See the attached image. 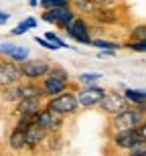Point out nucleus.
Instances as JSON below:
<instances>
[{"instance_id": "obj_1", "label": "nucleus", "mask_w": 146, "mask_h": 156, "mask_svg": "<svg viewBox=\"0 0 146 156\" xmlns=\"http://www.w3.org/2000/svg\"><path fill=\"white\" fill-rule=\"evenodd\" d=\"M67 87H69V73L63 69V67H51L47 71V75L43 77V95H47V98H55L59 93L67 91Z\"/></svg>"}, {"instance_id": "obj_2", "label": "nucleus", "mask_w": 146, "mask_h": 156, "mask_svg": "<svg viewBox=\"0 0 146 156\" xmlns=\"http://www.w3.org/2000/svg\"><path fill=\"white\" fill-rule=\"evenodd\" d=\"M47 110L55 112L57 116H73V114H77L79 112V104H77V98L73 91H63L59 93V95H55V98H49L47 105H45Z\"/></svg>"}, {"instance_id": "obj_3", "label": "nucleus", "mask_w": 146, "mask_h": 156, "mask_svg": "<svg viewBox=\"0 0 146 156\" xmlns=\"http://www.w3.org/2000/svg\"><path fill=\"white\" fill-rule=\"evenodd\" d=\"M140 124H144V112L138 110V108H126L120 114L112 116V128L116 132H122V130H134Z\"/></svg>"}, {"instance_id": "obj_4", "label": "nucleus", "mask_w": 146, "mask_h": 156, "mask_svg": "<svg viewBox=\"0 0 146 156\" xmlns=\"http://www.w3.org/2000/svg\"><path fill=\"white\" fill-rule=\"evenodd\" d=\"M105 95V89L104 87L95 85V83H91V85H83L79 91L75 93L77 98V104H79V110H89V108H95V105H99V101L104 99Z\"/></svg>"}, {"instance_id": "obj_5", "label": "nucleus", "mask_w": 146, "mask_h": 156, "mask_svg": "<svg viewBox=\"0 0 146 156\" xmlns=\"http://www.w3.org/2000/svg\"><path fill=\"white\" fill-rule=\"evenodd\" d=\"M18 69H20V77H24L27 81H37L47 75L51 65L45 59H27V61H23L18 65Z\"/></svg>"}, {"instance_id": "obj_6", "label": "nucleus", "mask_w": 146, "mask_h": 156, "mask_svg": "<svg viewBox=\"0 0 146 156\" xmlns=\"http://www.w3.org/2000/svg\"><path fill=\"white\" fill-rule=\"evenodd\" d=\"M43 20L45 23H51L59 29H67L71 24V20L75 18V10L71 6H61V8H51V10L43 12Z\"/></svg>"}, {"instance_id": "obj_7", "label": "nucleus", "mask_w": 146, "mask_h": 156, "mask_svg": "<svg viewBox=\"0 0 146 156\" xmlns=\"http://www.w3.org/2000/svg\"><path fill=\"white\" fill-rule=\"evenodd\" d=\"M65 30H67V35L75 41V43H81V45H89L91 43V33H89V24H87L85 18L75 16Z\"/></svg>"}, {"instance_id": "obj_8", "label": "nucleus", "mask_w": 146, "mask_h": 156, "mask_svg": "<svg viewBox=\"0 0 146 156\" xmlns=\"http://www.w3.org/2000/svg\"><path fill=\"white\" fill-rule=\"evenodd\" d=\"M33 122H35L37 126L41 128L43 132H55V130H59V128L63 126V118L57 116L55 112L47 110V108H43L39 114H37L35 118H33Z\"/></svg>"}, {"instance_id": "obj_9", "label": "nucleus", "mask_w": 146, "mask_h": 156, "mask_svg": "<svg viewBox=\"0 0 146 156\" xmlns=\"http://www.w3.org/2000/svg\"><path fill=\"white\" fill-rule=\"evenodd\" d=\"M99 108H101L108 116H116V114H120L122 110H126L128 104H126V99H124V95L120 91H105L104 99L99 101Z\"/></svg>"}, {"instance_id": "obj_10", "label": "nucleus", "mask_w": 146, "mask_h": 156, "mask_svg": "<svg viewBox=\"0 0 146 156\" xmlns=\"http://www.w3.org/2000/svg\"><path fill=\"white\" fill-rule=\"evenodd\" d=\"M114 146L120 148V150H130V148H134L136 144H140V142H146V138H142L140 134L134 130H122V132H116L114 134V138H112Z\"/></svg>"}, {"instance_id": "obj_11", "label": "nucleus", "mask_w": 146, "mask_h": 156, "mask_svg": "<svg viewBox=\"0 0 146 156\" xmlns=\"http://www.w3.org/2000/svg\"><path fill=\"white\" fill-rule=\"evenodd\" d=\"M20 79V69L12 61H0V87H10L18 83Z\"/></svg>"}, {"instance_id": "obj_12", "label": "nucleus", "mask_w": 146, "mask_h": 156, "mask_svg": "<svg viewBox=\"0 0 146 156\" xmlns=\"http://www.w3.org/2000/svg\"><path fill=\"white\" fill-rule=\"evenodd\" d=\"M23 134H24V148H37L39 144H43V140L47 138V132H43L35 122L29 128H24Z\"/></svg>"}, {"instance_id": "obj_13", "label": "nucleus", "mask_w": 146, "mask_h": 156, "mask_svg": "<svg viewBox=\"0 0 146 156\" xmlns=\"http://www.w3.org/2000/svg\"><path fill=\"white\" fill-rule=\"evenodd\" d=\"M41 110H43L41 99L27 98V99H18V101H16V112H18V116H29V118H35Z\"/></svg>"}, {"instance_id": "obj_14", "label": "nucleus", "mask_w": 146, "mask_h": 156, "mask_svg": "<svg viewBox=\"0 0 146 156\" xmlns=\"http://www.w3.org/2000/svg\"><path fill=\"white\" fill-rule=\"evenodd\" d=\"M124 99H126V104L132 105V108H138V110L144 112L146 108V93L144 89H124Z\"/></svg>"}, {"instance_id": "obj_15", "label": "nucleus", "mask_w": 146, "mask_h": 156, "mask_svg": "<svg viewBox=\"0 0 146 156\" xmlns=\"http://www.w3.org/2000/svg\"><path fill=\"white\" fill-rule=\"evenodd\" d=\"M18 93H20V99H27V98L41 99L43 98L41 85L35 83V81H27V83H23V85H18Z\"/></svg>"}, {"instance_id": "obj_16", "label": "nucleus", "mask_w": 146, "mask_h": 156, "mask_svg": "<svg viewBox=\"0 0 146 156\" xmlns=\"http://www.w3.org/2000/svg\"><path fill=\"white\" fill-rule=\"evenodd\" d=\"M91 14L95 16V20H98V23H104V24L116 23V18H118L116 10H114V8H110V6H104V8H95Z\"/></svg>"}, {"instance_id": "obj_17", "label": "nucleus", "mask_w": 146, "mask_h": 156, "mask_svg": "<svg viewBox=\"0 0 146 156\" xmlns=\"http://www.w3.org/2000/svg\"><path fill=\"white\" fill-rule=\"evenodd\" d=\"M37 27V18H33V16H29V18H24L23 23H18L14 29L10 30V35L12 37H18V35H24V33H29L30 29H35Z\"/></svg>"}, {"instance_id": "obj_18", "label": "nucleus", "mask_w": 146, "mask_h": 156, "mask_svg": "<svg viewBox=\"0 0 146 156\" xmlns=\"http://www.w3.org/2000/svg\"><path fill=\"white\" fill-rule=\"evenodd\" d=\"M8 146H10L12 150H23L24 148V134H23V130H18V128H14L12 130V134H10V138H8Z\"/></svg>"}, {"instance_id": "obj_19", "label": "nucleus", "mask_w": 146, "mask_h": 156, "mask_svg": "<svg viewBox=\"0 0 146 156\" xmlns=\"http://www.w3.org/2000/svg\"><path fill=\"white\" fill-rule=\"evenodd\" d=\"M30 55V51L27 49V47H16L14 45V49L10 51V55H8V59H10L12 63H23V61H27Z\"/></svg>"}, {"instance_id": "obj_20", "label": "nucleus", "mask_w": 146, "mask_h": 156, "mask_svg": "<svg viewBox=\"0 0 146 156\" xmlns=\"http://www.w3.org/2000/svg\"><path fill=\"white\" fill-rule=\"evenodd\" d=\"M91 47H98L99 51H116L118 43H114V41H108V39H91V43H89Z\"/></svg>"}, {"instance_id": "obj_21", "label": "nucleus", "mask_w": 146, "mask_h": 156, "mask_svg": "<svg viewBox=\"0 0 146 156\" xmlns=\"http://www.w3.org/2000/svg\"><path fill=\"white\" fill-rule=\"evenodd\" d=\"M71 8L73 10H81V12H94L95 10L91 0H71Z\"/></svg>"}, {"instance_id": "obj_22", "label": "nucleus", "mask_w": 146, "mask_h": 156, "mask_svg": "<svg viewBox=\"0 0 146 156\" xmlns=\"http://www.w3.org/2000/svg\"><path fill=\"white\" fill-rule=\"evenodd\" d=\"M43 39H47L49 43H53V45L57 47V49H71V45H67V43H63V39H61V37H57L55 33H47V35L43 37Z\"/></svg>"}, {"instance_id": "obj_23", "label": "nucleus", "mask_w": 146, "mask_h": 156, "mask_svg": "<svg viewBox=\"0 0 146 156\" xmlns=\"http://www.w3.org/2000/svg\"><path fill=\"white\" fill-rule=\"evenodd\" d=\"M130 37H132V41H146V27H144V24L134 27L132 33H130Z\"/></svg>"}, {"instance_id": "obj_24", "label": "nucleus", "mask_w": 146, "mask_h": 156, "mask_svg": "<svg viewBox=\"0 0 146 156\" xmlns=\"http://www.w3.org/2000/svg\"><path fill=\"white\" fill-rule=\"evenodd\" d=\"M99 77H101V73H81V75H79V81H81L83 85H91V83L99 81Z\"/></svg>"}, {"instance_id": "obj_25", "label": "nucleus", "mask_w": 146, "mask_h": 156, "mask_svg": "<svg viewBox=\"0 0 146 156\" xmlns=\"http://www.w3.org/2000/svg\"><path fill=\"white\" fill-rule=\"evenodd\" d=\"M4 99H8V101H18L20 99V93H18V85H10V87H6V91H4Z\"/></svg>"}, {"instance_id": "obj_26", "label": "nucleus", "mask_w": 146, "mask_h": 156, "mask_svg": "<svg viewBox=\"0 0 146 156\" xmlns=\"http://www.w3.org/2000/svg\"><path fill=\"white\" fill-rule=\"evenodd\" d=\"M126 47L132 49V51H136V53H144L146 51V41H128Z\"/></svg>"}, {"instance_id": "obj_27", "label": "nucleus", "mask_w": 146, "mask_h": 156, "mask_svg": "<svg viewBox=\"0 0 146 156\" xmlns=\"http://www.w3.org/2000/svg\"><path fill=\"white\" fill-rule=\"evenodd\" d=\"M128 156H146V142H140V144H136L134 148H130Z\"/></svg>"}, {"instance_id": "obj_28", "label": "nucleus", "mask_w": 146, "mask_h": 156, "mask_svg": "<svg viewBox=\"0 0 146 156\" xmlns=\"http://www.w3.org/2000/svg\"><path fill=\"white\" fill-rule=\"evenodd\" d=\"M35 43H39L41 47H45V49H49V51H57V47L53 45V43H49L47 39H43V37H35Z\"/></svg>"}, {"instance_id": "obj_29", "label": "nucleus", "mask_w": 146, "mask_h": 156, "mask_svg": "<svg viewBox=\"0 0 146 156\" xmlns=\"http://www.w3.org/2000/svg\"><path fill=\"white\" fill-rule=\"evenodd\" d=\"M91 2H94V6H95V8H104V6L114 4L116 0H91Z\"/></svg>"}, {"instance_id": "obj_30", "label": "nucleus", "mask_w": 146, "mask_h": 156, "mask_svg": "<svg viewBox=\"0 0 146 156\" xmlns=\"http://www.w3.org/2000/svg\"><path fill=\"white\" fill-rule=\"evenodd\" d=\"M8 18H10V14H8V12L0 10V27H2V24H6V23H8Z\"/></svg>"}, {"instance_id": "obj_31", "label": "nucleus", "mask_w": 146, "mask_h": 156, "mask_svg": "<svg viewBox=\"0 0 146 156\" xmlns=\"http://www.w3.org/2000/svg\"><path fill=\"white\" fill-rule=\"evenodd\" d=\"M29 6H33V8H35V6H39V0H29Z\"/></svg>"}]
</instances>
